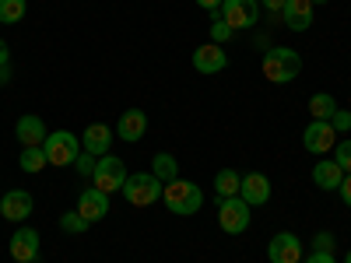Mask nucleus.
<instances>
[{
  "label": "nucleus",
  "instance_id": "26",
  "mask_svg": "<svg viewBox=\"0 0 351 263\" xmlns=\"http://www.w3.org/2000/svg\"><path fill=\"white\" fill-rule=\"evenodd\" d=\"M60 228L67 231V236H84V231L92 228V221H84L77 211H64V218H60Z\"/></svg>",
  "mask_w": 351,
  "mask_h": 263
},
{
  "label": "nucleus",
  "instance_id": "5",
  "mask_svg": "<svg viewBox=\"0 0 351 263\" xmlns=\"http://www.w3.org/2000/svg\"><path fill=\"white\" fill-rule=\"evenodd\" d=\"M250 203L243 197H221L218 200V225L225 236H243L250 228Z\"/></svg>",
  "mask_w": 351,
  "mask_h": 263
},
{
  "label": "nucleus",
  "instance_id": "11",
  "mask_svg": "<svg viewBox=\"0 0 351 263\" xmlns=\"http://www.w3.org/2000/svg\"><path fill=\"white\" fill-rule=\"evenodd\" d=\"M32 208H36V200H32L28 190H8L4 197H0V218H8V221L32 218Z\"/></svg>",
  "mask_w": 351,
  "mask_h": 263
},
{
  "label": "nucleus",
  "instance_id": "22",
  "mask_svg": "<svg viewBox=\"0 0 351 263\" xmlns=\"http://www.w3.org/2000/svg\"><path fill=\"white\" fill-rule=\"evenodd\" d=\"M334 109H337V102H334V95H327V92H316V95L309 99V116H313V120H330Z\"/></svg>",
  "mask_w": 351,
  "mask_h": 263
},
{
  "label": "nucleus",
  "instance_id": "34",
  "mask_svg": "<svg viewBox=\"0 0 351 263\" xmlns=\"http://www.w3.org/2000/svg\"><path fill=\"white\" fill-rule=\"evenodd\" d=\"M197 8H204V11L211 14V11H218V8H221V0H197Z\"/></svg>",
  "mask_w": 351,
  "mask_h": 263
},
{
  "label": "nucleus",
  "instance_id": "20",
  "mask_svg": "<svg viewBox=\"0 0 351 263\" xmlns=\"http://www.w3.org/2000/svg\"><path fill=\"white\" fill-rule=\"evenodd\" d=\"M239 186H243V175L236 168H221L215 175V197H239Z\"/></svg>",
  "mask_w": 351,
  "mask_h": 263
},
{
  "label": "nucleus",
  "instance_id": "15",
  "mask_svg": "<svg viewBox=\"0 0 351 263\" xmlns=\"http://www.w3.org/2000/svg\"><path fill=\"white\" fill-rule=\"evenodd\" d=\"M112 137H116L112 127H106V123H88L84 134H81V151L102 158V155H109V148H112Z\"/></svg>",
  "mask_w": 351,
  "mask_h": 263
},
{
  "label": "nucleus",
  "instance_id": "23",
  "mask_svg": "<svg viewBox=\"0 0 351 263\" xmlns=\"http://www.w3.org/2000/svg\"><path fill=\"white\" fill-rule=\"evenodd\" d=\"M18 165H21V172H43L49 162H46V151L43 148H21V158H18Z\"/></svg>",
  "mask_w": 351,
  "mask_h": 263
},
{
  "label": "nucleus",
  "instance_id": "2",
  "mask_svg": "<svg viewBox=\"0 0 351 263\" xmlns=\"http://www.w3.org/2000/svg\"><path fill=\"white\" fill-rule=\"evenodd\" d=\"M162 203L169 208V214H180V218H190L204 208V190L190 179H172L165 183L162 190Z\"/></svg>",
  "mask_w": 351,
  "mask_h": 263
},
{
  "label": "nucleus",
  "instance_id": "18",
  "mask_svg": "<svg viewBox=\"0 0 351 263\" xmlns=\"http://www.w3.org/2000/svg\"><path fill=\"white\" fill-rule=\"evenodd\" d=\"M281 25H288L291 32H306L313 25V0H285Z\"/></svg>",
  "mask_w": 351,
  "mask_h": 263
},
{
  "label": "nucleus",
  "instance_id": "19",
  "mask_svg": "<svg viewBox=\"0 0 351 263\" xmlns=\"http://www.w3.org/2000/svg\"><path fill=\"white\" fill-rule=\"evenodd\" d=\"M313 183L316 190H337L344 183V168L330 158V162H316L313 165Z\"/></svg>",
  "mask_w": 351,
  "mask_h": 263
},
{
  "label": "nucleus",
  "instance_id": "21",
  "mask_svg": "<svg viewBox=\"0 0 351 263\" xmlns=\"http://www.w3.org/2000/svg\"><path fill=\"white\" fill-rule=\"evenodd\" d=\"M152 172L162 183H172V179H180V162H176V155H169V151H158L152 158Z\"/></svg>",
  "mask_w": 351,
  "mask_h": 263
},
{
  "label": "nucleus",
  "instance_id": "10",
  "mask_svg": "<svg viewBox=\"0 0 351 263\" xmlns=\"http://www.w3.org/2000/svg\"><path fill=\"white\" fill-rule=\"evenodd\" d=\"M8 253H11L14 263H36L39 260V231L36 228H18L8 242Z\"/></svg>",
  "mask_w": 351,
  "mask_h": 263
},
{
  "label": "nucleus",
  "instance_id": "16",
  "mask_svg": "<svg viewBox=\"0 0 351 263\" xmlns=\"http://www.w3.org/2000/svg\"><path fill=\"white\" fill-rule=\"evenodd\" d=\"M14 137L21 140V148H43V140L49 137V130L43 123V116L25 112L21 120H18V127H14Z\"/></svg>",
  "mask_w": 351,
  "mask_h": 263
},
{
  "label": "nucleus",
  "instance_id": "14",
  "mask_svg": "<svg viewBox=\"0 0 351 263\" xmlns=\"http://www.w3.org/2000/svg\"><path fill=\"white\" fill-rule=\"evenodd\" d=\"M74 211H77L84 221H92V225L102 221V218L109 214V193H102V190H95V186H92V190H81Z\"/></svg>",
  "mask_w": 351,
  "mask_h": 263
},
{
  "label": "nucleus",
  "instance_id": "4",
  "mask_svg": "<svg viewBox=\"0 0 351 263\" xmlns=\"http://www.w3.org/2000/svg\"><path fill=\"white\" fill-rule=\"evenodd\" d=\"M43 151H46V162L56 165V168H67L77 162L81 155V137L71 134V130H53L46 140H43Z\"/></svg>",
  "mask_w": 351,
  "mask_h": 263
},
{
  "label": "nucleus",
  "instance_id": "31",
  "mask_svg": "<svg viewBox=\"0 0 351 263\" xmlns=\"http://www.w3.org/2000/svg\"><path fill=\"white\" fill-rule=\"evenodd\" d=\"M313 246H316V249H324V253H334V236H330V231H319Z\"/></svg>",
  "mask_w": 351,
  "mask_h": 263
},
{
  "label": "nucleus",
  "instance_id": "27",
  "mask_svg": "<svg viewBox=\"0 0 351 263\" xmlns=\"http://www.w3.org/2000/svg\"><path fill=\"white\" fill-rule=\"evenodd\" d=\"M334 162L344 168V175L351 172V140H337L334 144Z\"/></svg>",
  "mask_w": 351,
  "mask_h": 263
},
{
  "label": "nucleus",
  "instance_id": "35",
  "mask_svg": "<svg viewBox=\"0 0 351 263\" xmlns=\"http://www.w3.org/2000/svg\"><path fill=\"white\" fill-rule=\"evenodd\" d=\"M4 64H11V49H8L4 39H0V67H4Z\"/></svg>",
  "mask_w": 351,
  "mask_h": 263
},
{
  "label": "nucleus",
  "instance_id": "29",
  "mask_svg": "<svg viewBox=\"0 0 351 263\" xmlns=\"http://www.w3.org/2000/svg\"><path fill=\"white\" fill-rule=\"evenodd\" d=\"M95 162H99L95 155H88V151H81V155H77V162H74V168H77L81 175H92V172H95Z\"/></svg>",
  "mask_w": 351,
  "mask_h": 263
},
{
  "label": "nucleus",
  "instance_id": "30",
  "mask_svg": "<svg viewBox=\"0 0 351 263\" xmlns=\"http://www.w3.org/2000/svg\"><path fill=\"white\" fill-rule=\"evenodd\" d=\"M302 263H337V260H334V253H324V249H313V253H309V256H306Z\"/></svg>",
  "mask_w": 351,
  "mask_h": 263
},
{
  "label": "nucleus",
  "instance_id": "28",
  "mask_svg": "<svg viewBox=\"0 0 351 263\" xmlns=\"http://www.w3.org/2000/svg\"><path fill=\"white\" fill-rule=\"evenodd\" d=\"M330 127H334L337 134H348V130H351V112L337 105V109H334V116H330Z\"/></svg>",
  "mask_w": 351,
  "mask_h": 263
},
{
  "label": "nucleus",
  "instance_id": "12",
  "mask_svg": "<svg viewBox=\"0 0 351 263\" xmlns=\"http://www.w3.org/2000/svg\"><path fill=\"white\" fill-rule=\"evenodd\" d=\"M228 67V53L218 46V42H204L193 49V71L200 74H221Z\"/></svg>",
  "mask_w": 351,
  "mask_h": 263
},
{
  "label": "nucleus",
  "instance_id": "13",
  "mask_svg": "<svg viewBox=\"0 0 351 263\" xmlns=\"http://www.w3.org/2000/svg\"><path fill=\"white\" fill-rule=\"evenodd\" d=\"M120 140H127V144H137L144 134H148V112L144 109H127V112H120V123H116V130H112Z\"/></svg>",
  "mask_w": 351,
  "mask_h": 263
},
{
  "label": "nucleus",
  "instance_id": "17",
  "mask_svg": "<svg viewBox=\"0 0 351 263\" xmlns=\"http://www.w3.org/2000/svg\"><path fill=\"white\" fill-rule=\"evenodd\" d=\"M239 197L250 203V208H263V203L271 200V179H267L263 172H250V175H243Z\"/></svg>",
  "mask_w": 351,
  "mask_h": 263
},
{
  "label": "nucleus",
  "instance_id": "6",
  "mask_svg": "<svg viewBox=\"0 0 351 263\" xmlns=\"http://www.w3.org/2000/svg\"><path fill=\"white\" fill-rule=\"evenodd\" d=\"M127 165H123V158H116V155H102L99 162H95V172H92V186L95 190H102V193H120L123 190V183H127Z\"/></svg>",
  "mask_w": 351,
  "mask_h": 263
},
{
  "label": "nucleus",
  "instance_id": "8",
  "mask_svg": "<svg viewBox=\"0 0 351 263\" xmlns=\"http://www.w3.org/2000/svg\"><path fill=\"white\" fill-rule=\"evenodd\" d=\"M334 144H337V130L330 127V120H313L302 130V148L309 155H327V151H334Z\"/></svg>",
  "mask_w": 351,
  "mask_h": 263
},
{
  "label": "nucleus",
  "instance_id": "9",
  "mask_svg": "<svg viewBox=\"0 0 351 263\" xmlns=\"http://www.w3.org/2000/svg\"><path fill=\"white\" fill-rule=\"evenodd\" d=\"M267 260L271 263H302V239L295 231H278L267 242Z\"/></svg>",
  "mask_w": 351,
  "mask_h": 263
},
{
  "label": "nucleus",
  "instance_id": "33",
  "mask_svg": "<svg viewBox=\"0 0 351 263\" xmlns=\"http://www.w3.org/2000/svg\"><path fill=\"white\" fill-rule=\"evenodd\" d=\"M337 193H341V200H344V203H348V208H351V172L344 175V183L337 186Z\"/></svg>",
  "mask_w": 351,
  "mask_h": 263
},
{
  "label": "nucleus",
  "instance_id": "36",
  "mask_svg": "<svg viewBox=\"0 0 351 263\" xmlns=\"http://www.w3.org/2000/svg\"><path fill=\"white\" fill-rule=\"evenodd\" d=\"M8 84H11V64L0 67V88H8Z\"/></svg>",
  "mask_w": 351,
  "mask_h": 263
},
{
  "label": "nucleus",
  "instance_id": "3",
  "mask_svg": "<svg viewBox=\"0 0 351 263\" xmlns=\"http://www.w3.org/2000/svg\"><path fill=\"white\" fill-rule=\"evenodd\" d=\"M162 190H165V183L155 172H134V175H127L120 193H123L127 203H134V208H152L155 200H162Z\"/></svg>",
  "mask_w": 351,
  "mask_h": 263
},
{
  "label": "nucleus",
  "instance_id": "32",
  "mask_svg": "<svg viewBox=\"0 0 351 263\" xmlns=\"http://www.w3.org/2000/svg\"><path fill=\"white\" fill-rule=\"evenodd\" d=\"M263 11L274 14V18H281V11H285V0H263Z\"/></svg>",
  "mask_w": 351,
  "mask_h": 263
},
{
  "label": "nucleus",
  "instance_id": "7",
  "mask_svg": "<svg viewBox=\"0 0 351 263\" xmlns=\"http://www.w3.org/2000/svg\"><path fill=\"white\" fill-rule=\"evenodd\" d=\"M221 18L232 25V32L253 28L260 21V0H221Z\"/></svg>",
  "mask_w": 351,
  "mask_h": 263
},
{
  "label": "nucleus",
  "instance_id": "1",
  "mask_svg": "<svg viewBox=\"0 0 351 263\" xmlns=\"http://www.w3.org/2000/svg\"><path fill=\"white\" fill-rule=\"evenodd\" d=\"M260 71H263V77H267L271 84H291L299 77V71H302V56L295 49H288V46H274V49L263 53Z\"/></svg>",
  "mask_w": 351,
  "mask_h": 263
},
{
  "label": "nucleus",
  "instance_id": "38",
  "mask_svg": "<svg viewBox=\"0 0 351 263\" xmlns=\"http://www.w3.org/2000/svg\"><path fill=\"white\" fill-rule=\"evenodd\" d=\"M313 4H327V0H313Z\"/></svg>",
  "mask_w": 351,
  "mask_h": 263
},
{
  "label": "nucleus",
  "instance_id": "25",
  "mask_svg": "<svg viewBox=\"0 0 351 263\" xmlns=\"http://www.w3.org/2000/svg\"><path fill=\"white\" fill-rule=\"evenodd\" d=\"M228 39H232V25L221 18V8H218V11H211V42L225 46Z\"/></svg>",
  "mask_w": 351,
  "mask_h": 263
},
{
  "label": "nucleus",
  "instance_id": "24",
  "mask_svg": "<svg viewBox=\"0 0 351 263\" xmlns=\"http://www.w3.org/2000/svg\"><path fill=\"white\" fill-rule=\"evenodd\" d=\"M28 11V0H0V25H18Z\"/></svg>",
  "mask_w": 351,
  "mask_h": 263
},
{
  "label": "nucleus",
  "instance_id": "37",
  "mask_svg": "<svg viewBox=\"0 0 351 263\" xmlns=\"http://www.w3.org/2000/svg\"><path fill=\"white\" fill-rule=\"evenodd\" d=\"M344 263H351V249H348V256H344Z\"/></svg>",
  "mask_w": 351,
  "mask_h": 263
}]
</instances>
